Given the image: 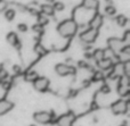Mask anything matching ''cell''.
Returning a JSON list of instances; mask_svg holds the SVG:
<instances>
[{
	"label": "cell",
	"mask_w": 130,
	"mask_h": 126,
	"mask_svg": "<svg viewBox=\"0 0 130 126\" xmlns=\"http://www.w3.org/2000/svg\"><path fill=\"white\" fill-rule=\"evenodd\" d=\"M91 56H92V58H94L95 60L98 61V60H101V59H103L104 57H105V50H103V49H96L91 54Z\"/></svg>",
	"instance_id": "2e32d148"
},
{
	"label": "cell",
	"mask_w": 130,
	"mask_h": 126,
	"mask_svg": "<svg viewBox=\"0 0 130 126\" xmlns=\"http://www.w3.org/2000/svg\"><path fill=\"white\" fill-rule=\"evenodd\" d=\"M16 15V11L14 9H6L5 10V17H6L7 20H13L15 18Z\"/></svg>",
	"instance_id": "e0dca14e"
},
{
	"label": "cell",
	"mask_w": 130,
	"mask_h": 126,
	"mask_svg": "<svg viewBox=\"0 0 130 126\" xmlns=\"http://www.w3.org/2000/svg\"><path fill=\"white\" fill-rule=\"evenodd\" d=\"M108 47H110V49L112 50L115 55H118L121 51L122 48H123V42H122L120 39L111 38V39H108Z\"/></svg>",
	"instance_id": "9c48e42d"
},
{
	"label": "cell",
	"mask_w": 130,
	"mask_h": 126,
	"mask_svg": "<svg viewBox=\"0 0 130 126\" xmlns=\"http://www.w3.org/2000/svg\"><path fill=\"white\" fill-rule=\"evenodd\" d=\"M75 120V115L72 111L64 114V115L59 116L57 119V125L58 126H72Z\"/></svg>",
	"instance_id": "ba28073f"
},
{
	"label": "cell",
	"mask_w": 130,
	"mask_h": 126,
	"mask_svg": "<svg viewBox=\"0 0 130 126\" xmlns=\"http://www.w3.org/2000/svg\"><path fill=\"white\" fill-rule=\"evenodd\" d=\"M105 13H106V15H108V16H113V15H115V13H117V9H115L114 6L108 5V6L105 8Z\"/></svg>",
	"instance_id": "ffe728a7"
},
{
	"label": "cell",
	"mask_w": 130,
	"mask_h": 126,
	"mask_svg": "<svg viewBox=\"0 0 130 126\" xmlns=\"http://www.w3.org/2000/svg\"><path fill=\"white\" fill-rule=\"evenodd\" d=\"M82 5L87 9H94V10H96L98 8V0H82Z\"/></svg>",
	"instance_id": "5bb4252c"
},
{
	"label": "cell",
	"mask_w": 130,
	"mask_h": 126,
	"mask_svg": "<svg viewBox=\"0 0 130 126\" xmlns=\"http://www.w3.org/2000/svg\"><path fill=\"white\" fill-rule=\"evenodd\" d=\"M38 76H39V75L37 74L34 70H31V72H27L26 73V75H25V80H26L27 82H33Z\"/></svg>",
	"instance_id": "ac0fdd59"
},
{
	"label": "cell",
	"mask_w": 130,
	"mask_h": 126,
	"mask_svg": "<svg viewBox=\"0 0 130 126\" xmlns=\"http://www.w3.org/2000/svg\"><path fill=\"white\" fill-rule=\"evenodd\" d=\"M55 72H56L57 75H59V76H67V75L75 74V68L67 65V64L61 63L55 66Z\"/></svg>",
	"instance_id": "8992f818"
},
{
	"label": "cell",
	"mask_w": 130,
	"mask_h": 126,
	"mask_svg": "<svg viewBox=\"0 0 130 126\" xmlns=\"http://www.w3.org/2000/svg\"><path fill=\"white\" fill-rule=\"evenodd\" d=\"M53 8H54L55 11H62L63 9L65 8V5L63 4V2H54V5H53Z\"/></svg>",
	"instance_id": "7402d4cb"
},
{
	"label": "cell",
	"mask_w": 130,
	"mask_h": 126,
	"mask_svg": "<svg viewBox=\"0 0 130 126\" xmlns=\"http://www.w3.org/2000/svg\"><path fill=\"white\" fill-rule=\"evenodd\" d=\"M103 16L101 15V14H96V15L94 16V17L90 19L89 22V26L90 29H94V30H98L101 29V26L103 25Z\"/></svg>",
	"instance_id": "8fae6325"
},
{
	"label": "cell",
	"mask_w": 130,
	"mask_h": 126,
	"mask_svg": "<svg viewBox=\"0 0 130 126\" xmlns=\"http://www.w3.org/2000/svg\"><path fill=\"white\" fill-rule=\"evenodd\" d=\"M97 66L103 70H107V69H110V68H112L113 60L111 58H108V57H104L103 59L97 61Z\"/></svg>",
	"instance_id": "7c38bea8"
},
{
	"label": "cell",
	"mask_w": 130,
	"mask_h": 126,
	"mask_svg": "<svg viewBox=\"0 0 130 126\" xmlns=\"http://www.w3.org/2000/svg\"><path fill=\"white\" fill-rule=\"evenodd\" d=\"M41 13H43L45 15H48V16H53L55 13V10H54L52 5L46 4V5H42V6H41Z\"/></svg>",
	"instance_id": "9a60e30c"
},
{
	"label": "cell",
	"mask_w": 130,
	"mask_h": 126,
	"mask_svg": "<svg viewBox=\"0 0 130 126\" xmlns=\"http://www.w3.org/2000/svg\"><path fill=\"white\" fill-rule=\"evenodd\" d=\"M129 84H130L129 76H126V75L120 76L119 84H118V93H119L121 97H126V95L129 94V91H130Z\"/></svg>",
	"instance_id": "3957f363"
},
{
	"label": "cell",
	"mask_w": 130,
	"mask_h": 126,
	"mask_svg": "<svg viewBox=\"0 0 130 126\" xmlns=\"http://www.w3.org/2000/svg\"><path fill=\"white\" fill-rule=\"evenodd\" d=\"M111 110H112V113L114 114V115H124V114H127V111H128V102L122 99L118 100L114 104H112Z\"/></svg>",
	"instance_id": "277c9868"
},
{
	"label": "cell",
	"mask_w": 130,
	"mask_h": 126,
	"mask_svg": "<svg viewBox=\"0 0 130 126\" xmlns=\"http://www.w3.org/2000/svg\"><path fill=\"white\" fill-rule=\"evenodd\" d=\"M115 20H117V24L119 25V26H124V25L127 24V22H128V18L124 15H119Z\"/></svg>",
	"instance_id": "d6986e66"
},
{
	"label": "cell",
	"mask_w": 130,
	"mask_h": 126,
	"mask_svg": "<svg viewBox=\"0 0 130 126\" xmlns=\"http://www.w3.org/2000/svg\"><path fill=\"white\" fill-rule=\"evenodd\" d=\"M7 41H8L11 45H14V47H20L21 45L17 34L14 33V32H10V33L7 34Z\"/></svg>",
	"instance_id": "4fadbf2b"
},
{
	"label": "cell",
	"mask_w": 130,
	"mask_h": 126,
	"mask_svg": "<svg viewBox=\"0 0 130 126\" xmlns=\"http://www.w3.org/2000/svg\"><path fill=\"white\" fill-rule=\"evenodd\" d=\"M97 36H98V30H94V29H88L85 32L80 34V40L81 42L86 43V44H91L96 41Z\"/></svg>",
	"instance_id": "7a4b0ae2"
},
{
	"label": "cell",
	"mask_w": 130,
	"mask_h": 126,
	"mask_svg": "<svg viewBox=\"0 0 130 126\" xmlns=\"http://www.w3.org/2000/svg\"><path fill=\"white\" fill-rule=\"evenodd\" d=\"M53 117H54L53 113H49V111H37L33 115V119L39 124H43V125L49 124L52 122Z\"/></svg>",
	"instance_id": "5b68a950"
},
{
	"label": "cell",
	"mask_w": 130,
	"mask_h": 126,
	"mask_svg": "<svg viewBox=\"0 0 130 126\" xmlns=\"http://www.w3.org/2000/svg\"><path fill=\"white\" fill-rule=\"evenodd\" d=\"M79 66H81V68H87L88 67V65L86 63H83V61H80V63H79Z\"/></svg>",
	"instance_id": "d4e9b609"
},
{
	"label": "cell",
	"mask_w": 130,
	"mask_h": 126,
	"mask_svg": "<svg viewBox=\"0 0 130 126\" xmlns=\"http://www.w3.org/2000/svg\"><path fill=\"white\" fill-rule=\"evenodd\" d=\"M30 126H36V125H30Z\"/></svg>",
	"instance_id": "4316f807"
},
{
	"label": "cell",
	"mask_w": 130,
	"mask_h": 126,
	"mask_svg": "<svg viewBox=\"0 0 130 126\" xmlns=\"http://www.w3.org/2000/svg\"><path fill=\"white\" fill-rule=\"evenodd\" d=\"M103 79H104V74H103V72L98 70V72H95V73H94V76H92V81H94V82L102 81Z\"/></svg>",
	"instance_id": "44dd1931"
},
{
	"label": "cell",
	"mask_w": 130,
	"mask_h": 126,
	"mask_svg": "<svg viewBox=\"0 0 130 126\" xmlns=\"http://www.w3.org/2000/svg\"><path fill=\"white\" fill-rule=\"evenodd\" d=\"M14 108V104L9 100L6 99H0V116L7 114Z\"/></svg>",
	"instance_id": "30bf717a"
},
{
	"label": "cell",
	"mask_w": 130,
	"mask_h": 126,
	"mask_svg": "<svg viewBox=\"0 0 130 126\" xmlns=\"http://www.w3.org/2000/svg\"><path fill=\"white\" fill-rule=\"evenodd\" d=\"M17 29L20 30L21 32H26L27 31V25L26 24H18L17 25Z\"/></svg>",
	"instance_id": "cb8c5ba5"
},
{
	"label": "cell",
	"mask_w": 130,
	"mask_h": 126,
	"mask_svg": "<svg viewBox=\"0 0 130 126\" xmlns=\"http://www.w3.org/2000/svg\"><path fill=\"white\" fill-rule=\"evenodd\" d=\"M49 1H54V0H49Z\"/></svg>",
	"instance_id": "83f0119b"
},
{
	"label": "cell",
	"mask_w": 130,
	"mask_h": 126,
	"mask_svg": "<svg viewBox=\"0 0 130 126\" xmlns=\"http://www.w3.org/2000/svg\"><path fill=\"white\" fill-rule=\"evenodd\" d=\"M0 2H1V0H0Z\"/></svg>",
	"instance_id": "f1b7e54d"
},
{
	"label": "cell",
	"mask_w": 130,
	"mask_h": 126,
	"mask_svg": "<svg viewBox=\"0 0 130 126\" xmlns=\"http://www.w3.org/2000/svg\"><path fill=\"white\" fill-rule=\"evenodd\" d=\"M33 88L36 89L37 91H40V92H43V91H47L48 88H49L50 81L47 79V77L43 76H38L33 82Z\"/></svg>",
	"instance_id": "52a82bcc"
},
{
	"label": "cell",
	"mask_w": 130,
	"mask_h": 126,
	"mask_svg": "<svg viewBox=\"0 0 130 126\" xmlns=\"http://www.w3.org/2000/svg\"><path fill=\"white\" fill-rule=\"evenodd\" d=\"M110 91H111V89L107 84H104L101 88V92H103V94H107V93H110Z\"/></svg>",
	"instance_id": "603a6c76"
},
{
	"label": "cell",
	"mask_w": 130,
	"mask_h": 126,
	"mask_svg": "<svg viewBox=\"0 0 130 126\" xmlns=\"http://www.w3.org/2000/svg\"><path fill=\"white\" fill-rule=\"evenodd\" d=\"M78 31V24L74 19H64L57 26V32L63 38H71Z\"/></svg>",
	"instance_id": "6da1fadb"
},
{
	"label": "cell",
	"mask_w": 130,
	"mask_h": 126,
	"mask_svg": "<svg viewBox=\"0 0 130 126\" xmlns=\"http://www.w3.org/2000/svg\"><path fill=\"white\" fill-rule=\"evenodd\" d=\"M121 126H128V125H127V124H123V125H121Z\"/></svg>",
	"instance_id": "484cf974"
}]
</instances>
